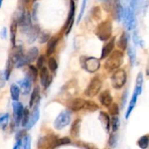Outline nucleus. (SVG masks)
Masks as SVG:
<instances>
[{"label":"nucleus","mask_w":149,"mask_h":149,"mask_svg":"<svg viewBox=\"0 0 149 149\" xmlns=\"http://www.w3.org/2000/svg\"><path fill=\"white\" fill-rule=\"evenodd\" d=\"M31 136L28 134H26L21 140V148L24 149H30L31 148Z\"/></svg>","instance_id":"nucleus-38"},{"label":"nucleus","mask_w":149,"mask_h":149,"mask_svg":"<svg viewBox=\"0 0 149 149\" xmlns=\"http://www.w3.org/2000/svg\"><path fill=\"white\" fill-rule=\"evenodd\" d=\"M13 117H14L15 122L16 126H18L20 123L21 122L22 116H23V106L21 103L17 101H14L13 103Z\"/></svg>","instance_id":"nucleus-11"},{"label":"nucleus","mask_w":149,"mask_h":149,"mask_svg":"<svg viewBox=\"0 0 149 149\" xmlns=\"http://www.w3.org/2000/svg\"><path fill=\"white\" fill-rule=\"evenodd\" d=\"M111 125L113 132H116L119 128V125H120V122H119V118L116 116H113L111 121Z\"/></svg>","instance_id":"nucleus-43"},{"label":"nucleus","mask_w":149,"mask_h":149,"mask_svg":"<svg viewBox=\"0 0 149 149\" xmlns=\"http://www.w3.org/2000/svg\"><path fill=\"white\" fill-rule=\"evenodd\" d=\"M38 7H39V4L38 3H35L33 5V9H32V13H31V17L33 19V21H37L38 17H37V13H38Z\"/></svg>","instance_id":"nucleus-49"},{"label":"nucleus","mask_w":149,"mask_h":149,"mask_svg":"<svg viewBox=\"0 0 149 149\" xmlns=\"http://www.w3.org/2000/svg\"><path fill=\"white\" fill-rule=\"evenodd\" d=\"M112 87L116 90H120L127 81V74L124 69H118L111 76Z\"/></svg>","instance_id":"nucleus-6"},{"label":"nucleus","mask_w":149,"mask_h":149,"mask_svg":"<svg viewBox=\"0 0 149 149\" xmlns=\"http://www.w3.org/2000/svg\"><path fill=\"white\" fill-rule=\"evenodd\" d=\"M81 67L89 73L96 72L100 67V60L94 57L82 56L80 58Z\"/></svg>","instance_id":"nucleus-4"},{"label":"nucleus","mask_w":149,"mask_h":149,"mask_svg":"<svg viewBox=\"0 0 149 149\" xmlns=\"http://www.w3.org/2000/svg\"><path fill=\"white\" fill-rule=\"evenodd\" d=\"M24 54H23V47L20 45L19 46H15V45L13 47L12 52L10 55V59L11 60L12 62L14 64H16L23 57Z\"/></svg>","instance_id":"nucleus-14"},{"label":"nucleus","mask_w":149,"mask_h":149,"mask_svg":"<svg viewBox=\"0 0 149 149\" xmlns=\"http://www.w3.org/2000/svg\"><path fill=\"white\" fill-rule=\"evenodd\" d=\"M100 1H106V0H100Z\"/></svg>","instance_id":"nucleus-57"},{"label":"nucleus","mask_w":149,"mask_h":149,"mask_svg":"<svg viewBox=\"0 0 149 149\" xmlns=\"http://www.w3.org/2000/svg\"><path fill=\"white\" fill-rule=\"evenodd\" d=\"M2 2H3V0H0V8H1V5H2Z\"/></svg>","instance_id":"nucleus-54"},{"label":"nucleus","mask_w":149,"mask_h":149,"mask_svg":"<svg viewBox=\"0 0 149 149\" xmlns=\"http://www.w3.org/2000/svg\"><path fill=\"white\" fill-rule=\"evenodd\" d=\"M45 62V56L44 55H40V56L39 57V58H38L37 63H36L37 68H39V69H41V68L44 66Z\"/></svg>","instance_id":"nucleus-50"},{"label":"nucleus","mask_w":149,"mask_h":149,"mask_svg":"<svg viewBox=\"0 0 149 149\" xmlns=\"http://www.w3.org/2000/svg\"><path fill=\"white\" fill-rule=\"evenodd\" d=\"M13 65H14V63H13L12 62L11 60L9 58L8 61H7V64H6V68L4 73V79H5V80H8L9 78H10V74H11Z\"/></svg>","instance_id":"nucleus-35"},{"label":"nucleus","mask_w":149,"mask_h":149,"mask_svg":"<svg viewBox=\"0 0 149 149\" xmlns=\"http://www.w3.org/2000/svg\"><path fill=\"white\" fill-rule=\"evenodd\" d=\"M115 47V37L112 38L108 43H106L104 46L103 47L101 52V55H100V59H105L107 58L109 55L113 50Z\"/></svg>","instance_id":"nucleus-17"},{"label":"nucleus","mask_w":149,"mask_h":149,"mask_svg":"<svg viewBox=\"0 0 149 149\" xmlns=\"http://www.w3.org/2000/svg\"><path fill=\"white\" fill-rule=\"evenodd\" d=\"M130 7L135 15L139 14L142 9L145 7V1L144 0H131Z\"/></svg>","instance_id":"nucleus-22"},{"label":"nucleus","mask_w":149,"mask_h":149,"mask_svg":"<svg viewBox=\"0 0 149 149\" xmlns=\"http://www.w3.org/2000/svg\"><path fill=\"white\" fill-rule=\"evenodd\" d=\"M91 17L95 21H98L101 19L102 14L100 7L95 6V7H93V9L91 10Z\"/></svg>","instance_id":"nucleus-31"},{"label":"nucleus","mask_w":149,"mask_h":149,"mask_svg":"<svg viewBox=\"0 0 149 149\" xmlns=\"http://www.w3.org/2000/svg\"><path fill=\"white\" fill-rule=\"evenodd\" d=\"M0 35H1V39H4L7 38V28L4 27L1 31V33H0Z\"/></svg>","instance_id":"nucleus-52"},{"label":"nucleus","mask_w":149,"mask_h":149,"mask_svg":"<svg viewBox=\"0 0 149 149\" xmlns=\"http://www.w3.org/2000/svg\"><path fill=\"white\" fill-rule=\"evenodd\" d=\"M138 95L135 92H134L133 95H132V98H131V100H130V104H129V106H128L127 111L126 115H125V118H126L127 119L130 117L131 113H132V111H133L134 108H135V105H136L137 100H138Z\"/></svg>","instance_id":"nucleus-27"},{"label":"nucleus","mask_w":149,"mask_h":149,"mask_svg":"<svg viewBox=\"0 0 149 149\" xmlns=\"http://www.w3.org/2000/svg\"><path fill=\"white\" fill-rule=\"evenodd\" d=\"M143 76L141 72L138 73L136 78V82H135V91L138 95L142 93L143 90Z\"/></svg>","instance_id":"nucleus-28"},{"label":"nucleus","mask_w":149,"mask_h":149,"mask_svg":"<svg viewBox=\"0 0 149 149\" xmlns=\"http://www.w3.org/2000/svg\"><path fill=\"white\" fill-rule=\"evenodd\" d=\"M36 1V0H33V1Z\"/></svg>","instance_id":"nucleus-56"},{"label":"nucleus","mask_w":149,"mask_h":149,"mask_svg":"<svg viewBox=\"0 0 149 149\" xmlns=\"http://www.w3.org/2000/svg\"><path fill=\"white\" fill-rule=\"evenodd\" d=\"M99 100L103 106L109 107L113 103V97L109 90H105L99 95Z\"/></svg>","instance_id":"nucleus-16"},{"label":"nucleus","mask_w":149,"mask_h":149,"mask_svg":"<svg viewBox=\"0 0 149 149\" xmlns=\"http://www.w3.org/2000/svg\"><path fill=\"white\" fill-rule=\"evenodd\" d=\"M29 77L31 78L32 81H35L36 80L38 76V68L33 65H29V71H28V74Z\"/></svg>","instance_id":"nucleus-37"},{"label":"nucleus","mask_w":149,"mask_h":149,"mask_svg":"<svg viewBox=\"0 0 149 149\" xmlns=\"http://www.w3.org/2000/svg\"><path fill=\"white\" fill-rule=\"evenodd\" d=\"M32 79L29 75H26L23 80L19 81L20 90L23 95H28L31 91L32 84Z\"/></svg>","instance_id":"nucleus-15"},{"label":"nucleus","mask_w":149,"mask_h":149,"mask_svg":"<svg viewBox=\"0 0 149 149\" xmlns=\"http://www.w3.org/2000/svg\"><path fill=\"white\" fill-rule=\"evenodd\" d=\"M20 1H21V2L23 3V4H29V2H30L31 0H20Z\"/></svg>","instance_id":"nucleus-53"},{"label":"nucleus","mask_w":149,"mask_h":149,"mask_svg":"<svg viewBox=\"0 0 149 149\" xmlns=\"http://www.w3.org/2000/svg\"><path fill=\"white\" fill-rule=\"evenodd\" d=\"M71 112L68 110H64L59 113L55 120L54 121L53 126L58 130H61L69 125L71 122Z\"/></svg>","instance_id":"nucleus-7"},{"label":"nucleus","mask_w":149,"mask_h":149,"mask_svg":"<svg viewBox=\"0 0 149 149\" xmlns=\"http://www.w3.org/2000/svg\"><path fill=\"white\" fill-rule=\"evenodd\" d=\"M87 3V0H83L82 1V4H81V10H80L79 15L78 17H77V24H79V23H80V21H81L83 15H84V11H85V10H86Z\"/></svg>","instance_id":"nucleus-45"},{"label":"nucleus","mask_w":149,"mask_h":149,"mask_svg":"<svg viewBox=\"0 0 149 149\" xmlns=\"http://www.w3.org/2000/svg\"><path fill=\"white\" fill-rule=\"evenodd\" d=\"M120 1H124V2H125V1H129V0H120Z\"/></svg>","instance_id":"nucleus-55"},{"label":"nucleus","mask_w":149,"mask_h":149,"mask_svg":"<svg viewBox=\"0 0 149 149\" xmlns=\"http://www.w3.org/2000/svg\"><path fill=\"white\" fill-rule=\"evenodd\" d=\"M9 118H10V116H9L8 113H5V114L0 116V129L4 130L7 127L9 122Z\"/></svg>","instance_id":"nucleus-40"},{"label":"nucleus","mask_w":149,"mask_h":149,"mask_svg":"<svg viewBox=\"0 0 149 149\" xmlns=\"http://www.w3.org/2000/svg\"><path fill=\"white\" fill-rule=\"evenodd\" d=\"M118 144V135L116 132H113L110 135L109 139V146L111 148H116Z\"/></svg>","instance_id":"nucleus-36"},{"label":"nucleus","mask_w":149,"mask_h":149,"mask_svg":"<svg viewBox=\"0 0 149 149\" xmlns=\"http://www.w3.org/2000/svg\"><path fill=\"white\" fill-rule=\"evenodd\" d=\"M39 119V110L38 105H36L32 109L31 112L29 114V121H28L27 125H26V130H29L33 127V125H36Z\"/></svg>","instance_id":"nucleus-12"},{"label":"nucleus","mask_w":149,"mask_h":149,"mask_svg":"<svg viewBox=\"0 0 149 149\" xmlns=\"http://www.w3.org/2000/svg\"><path fill=\"white\" fill-rule=\"evenodd\" d=\"M124 62V53L120 50L113 51L106 61L105 62V68L107 71L111 72L118 69Z\"/></svg>","instance_id":"nucleus-3"},{"label":"nucleus","mask_w":149,"mask_h":149,"mask_svg":"<svg viewBox=\"0 0 149 149\" xmlns=\"http://www.w3.org/2000/svg\"><path fill=\"white\" fill-rule=\"evenodd\" d=\"M127 55L129 57L131 65H133L136 61V51L132 47H129L127 49Z\"/></svg>","instance_id":"nucleus-34"},{"label":"nucleus","mask_w":149,"mask_h":149,"mask_svg":"<svg viewBox=\"0 0 149 149\" xmlns=\"http://www.w3.org/2000/svg\"><path fill=\"white\" fill-rule=\"evenodd\" d=\"M38 55H39V49L36 47H33L29 49L26 55H23V58L16 63L17 67L20 68V67L31 63L37 58Z\"/></svg>","instance_id":"nucleus-9"},{"label":"nucleus","mask_w":149,"mask_h":149,"mask_svg":"<svg viewBox=\"0 0 149 149\" xmlns=\"http://www.w3.org/2000/svg\"><path fill=\"white\" fill-rule=\"evenodd\" d=\"M17 23L16 20H13L10 26V39H11V42L13 46L15 45L16 40V33H17Z\"/></svg>","instance_id":"nucleus-29"},{"label":"nucleus","mask_w":149,"mask_h":149,"mask_svg":"<svg viewBox=\"0 0 149 149\" xmlns=\"http://www.w3.org/2000/svg\"><path fill=\"white\" fill-rule=\"evenodd\" d=\"M109 113L112 116H117L119 113V107L117 103H112L109 106Z\"/></svg>","instance_id":"nucleus-39"},{"label":"nucleus","mask_w":149,"mask_h":149,"mask_svg":"<svg viewBox=\"0 0 149 149\" xmlns=\"http://www.w3.org/2000/svg\"><path fill=\"white\" fill-rule=\"evenodd\" d=\"M39 42L40 44L45 43V42H47V41L49 39V38L51 37L50 33H47V32H45V31H43V32H41V33H39Z\"/></svg>","instance_id":"nucleus-44"},{"label":"nucleus","mask_w":149,"mask_h":149,"mask_svg":"<svg viewBox=\"0 0 149 149\" xmlns=\"http://www.w3.org/2000/svg\"><path fill=\"white\" fill-rule=\"evenodd\" d=\"M29 114H30V112H29V110L28 109V108H25L24 110H23V116H22L21 119V125L22 127H26V125H27L28 121H29Z\"/></svg>","instance_id":"nucleus-42"},{"label":"nucleus","mask_w":149,"mask_h":149,"mask_svg":"<svg viewBox=\"0 0 149 149\" xmlns=\"http://www.w3.org/2000/svg\"><path fill=\"white\" fill-rule=\"evenodd\" d=\"M132 39H133V42L135 45H140L141 47L144 46V42L139 38L138 33L137 31H135L133 33V36H132Z\"/></svg>","instance_id":"nucleus-47"},{"label":"nucleus","mask_w":149,"mask_h":149,"mask_svg":"<svg viewBox=\"0 0 149 149\" xmlns=\"http://www.w3.org/2000/svg\"><path fill=\"white\" fill-rule=\"evenodd\" d=\"M86 100L81 97H77L68 103V108L73 111H79L84 108Z\"/></svg>","instance_id":"nucleus-18"},{"label":"nucleus","mask_w":149,"mask_h":149,"mask_svg":"<svg viewBox=\"0 0 149 149\" xmlns=\"http://www.w3.org/2000/svg\"><path fill=\"white\" fill-rule=\"evenodd\" d=\"M52 81V77L49 75L48 69L43 66L40 69V82L44 88L47 89L49 87Z\"/></svg>","instance_id":"nucleus-13"},{"label":"nucleus","mask_w":149,"mask_h":149,"mask_svg":"<svg viewBox=\"0 0 149 149\" xmlns=\"http://www.w3.org/2000/svg\"><path fill=\"white\" fill-rule=\"evenodd\" d=\"M83 109H86V110L89 111L94 112L98 110L99 106L94 101H92V100H86L85 104H84V106Z\"/></svg>","instance_id":"nucleus-32"},{"label":"nucleus","mask_w":149,"mask_h":149,"mask_svg":"<svg viewBox=\"0 0 149 149\" xmlns=\"http://www.w3.org/2000/svg\"><path fill=\"white\" fill-rule=\"evenodd\" d=\"M81 120L80 119H77L72 123L70 129V135L72 138H77L79 137L80 128H81Z\"/></svg>","instance_id":"nucleus-23"},{"label":"nucleus","mask_w":149,"mask_h":149,"mask_svg":"<svg viewBox=\"0 0 149 149\" xmlns=\"http://www.w3.org/2000/svg\"><path fill=\"white\" fill-rule=\"evenodd\" d=\"M39 33H40V28L38 25L32 26L31 28L26 32L28 37V42L29 44H32L35 42L37 37L39 36Z\"/></svg>","instance_id":"nucleus-19"},{"label":"nucleus","mask_w":149,"mask_h":149,"mask_svg":"<svg viewBox=\"0 0 149 149\" xmlns=\"http://www.w3.org/2000/svg\"><path fill=\"white\" fill-rule=\"evenodd\" d=\"M102 87V81L98 77H94L92 78L87 86V89L84 91V94L89 97H94L97 95L100 91Z\"/></svg>","instance_id":"nucleus-5"},{"label":"nucleus","mask_w":149,"mask_h":149,"mask_svg":"<svg viewBox=\"0 0 149 149\" xmlns=\"http://www.w3.org/2000/svg\"><path fill=\"white\" fill-rule=\"evenodd\" d=\"M122 19L124 20V25L129 31H132L136 28L138 21L135 17V14L132 12L130 7H128L124 10Z\"/></svg>","instance_id":"nucleus-8"},{"label":"nucleus","mask_w":149,"mask_h":149,"mask_svg":"<svg viewBox=\"0 0 149 149\" xmlns=\"http://www.w3.org/2000/svg\"><path fill=\"white\" fill-rule=\"evenodd\" d=\"M130 35L127 32L124 31L122 34L121 35L120 38L117 42V47L122 51L126 50L128 45V42H129Z\"/></svg>","instance_id":"nucleus-24"},{"label":"nucleus","mask_w":149,"mask_h":149,"mask_svg":"<svg viewBox=\"0 0 149 149\" xmlns=\"http://www.w3.org/2000/svg\"><path fill=\"white\" fill-rule=\"evenodd\" d=\"M5 85V79H4V76L2 73L0 71V89L3 88Z\"/></svg>","instance_id":"nucleus-51"},{"label":"nucleus","mask_w":149,"mask_h":149,"mask_svg":"<svg viewBox=\"0 0 149 149\" xmlns=\"http://www.w3.org/2000/svg\"><path fill=\"white\" fill-rule=\"evenodd\" d=\"M103 1V7L105 11L110 13L116 21L120 22L123 17L125 9L119 0H106Z\"/></svg>","instance_id":"nucleus-1"},{"label":"nucleus","mask_w":149,"mask_h":149,"mask_svg":"<svg viewBox=\"0 0 149 149\" xmlns=\"http://www.w3.org/2000/svg\"><path fill=\"white\" fill-rule=\"evenodd\" d=\"M98 119L101 123L103 127L106 130L107 132L110 130V125H111V119L109 117V115L105 111H100L99 114Z\"/></svg>","instance_id":"nucleus-20"},{"label":"nucleus","mask_w":149,"mask_h":149,"mask_svg":"<svg viewBox=\"0 0 149 149\" xmlns=\"http://www.w3.org/2000/svg\"><path fill=\"white\" fill-rule=\"evenodd\" d=\"M57 138H58V137H56L54 135H52V134L42 137L38 141V148H55V144Z\"/></svg>","instance_id":"nucleus-10"},{"label":"nucleus","mask_w":149,"mask_h":149,"mask_svg":"<svg viewBox=\"0 0 149 149\" xmlns=\"http://www.w3.org/2000/svg\"><path fill=\"white\" fill-rule=\"evenodd\" d=\"M40 90L38 86L34 87L33 92L31 93V95L30 97V101H29V106L30 107H33V105L36 103H39V100L40 99Z\"/></svg>","instance_id":"nucleus-26"},{"label":"nucleus","mask_w":149,"mask_h":149,"mask_svg":"<svg viewBox=\"0 0 149 149\" xmlns=\"http://www.w3.org/2000/svg\"><path fill=\"white\" fill-rule=\"evenodd\" d=\"M112 31H113L112 21L111 19L108 18L103 21L100 22L97 25L95 33L100 41L106 42L111 37Z\"/></svg>","instance_id":"nucleus-2"},{"label":"nucleus","mask_w":149,"mask_h":149,"mask_svg":"<svg viewBox=\"0 0 149 149\" xmlns=\"http://www.w3.org/2000/svg\"><path fill=\"white\" fill-rule=\"evenodd\" d=\"M75 3H74V0H71V4H70V11L68 15V18H67L66 22H65V25H64V30L65 31L67 26H68L71 22L74 21V15H75Z\"/></svg>","instance_id":"nucleus-25"},{"label":"nucleus","mask_w":149,"mask_h":149,"mask_svg":"<svg viewBox=\"0 0 149 149\" xmlns=\"http://www.w3.org/2000/svg\"><path fill=\"white\" fill-rule=\"evenodd\" d=\"M128 95H129V92L127 90H125L123 93H122V97H121V109H123L126 106L127 100Z\"/></svg>","instance_id":"nucleus-48"},{"label":"nucleus","mask_w":149,"mask_h":149,"mask_svg":"<svg viewBox=\"0 0 149 149\" xmlns=\"http://www.w3.org/2000/svg\"><path fill=\"white\" fill-rule=\"evenodd\" d=\"M48 66H49V70L52 72H55L58 68V63H57L56 60L54 58H50L48 61Z\"/></svg>","instance_id":"nucleus-46"},{"label":"nucleus","mask_w":149,"mask_h":149,"mask_svg":"<svg viewBox=\"0 0 149 149\" xmlns=\"http://www.w3.org/2000/svg\"><path fill=\"white\" fill-rule=\"evenodd\" d=\"M70 143H71V140H70V138H67V137L63 138H57L56 141H55V148L61 146L68 145V144Z\"/></svg>","instance_id":"nucleus-41"},{"label":"nucleus","mask_w":149,"mask_h":149,"mask_svg":"<svg viewBox=\"0 0 149 149\" xmlns=\"http://www.w3.org/2000/svg\"><path fill=\"white\" fill-rule=\"evenodd\" d=\"M20 87L15 84H13L10 87V94H11V97L14 101H17L19 99L20 96Z\"/></svg>","instance_id":"nucleus-30"},{"label":"nucleus","mask_w":149,"mask_h":149,"mask_svg":"<svg viewBox=\"0 0 149 149\" xmlns=\"http://www.w3.org/2000/svg\"><path fill=\"white\" fill-rule=\"evenodd\" d=\"M58 41H59V37L57 36H53L49 38V39L48 40L47 47V56H50L55 52Z\"/></svg>","instance_id":"nucleus-21"},{"label":"nucleus","mask_w":149,"mask_h":149,"mask_svg":"<svg viewBox=\"0 0 149 149\" xmlns=\"http://www.w3.org/2000/svg\"><path fill=\"white\" fill-rule=\"evenodd\" d=\"M138 146L142 149H146L149 146V136L148 135H143L141 137L138 141Z\"/></svg>","instance_id":"nucleus-33"}]
</instances>
